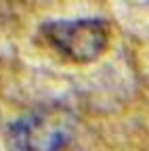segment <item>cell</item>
Returning <instances> with one entry per match:
<instances>
[{
	"label": "cell",
	"mask_w": 149,
	"mask_h": 151,
	"mask_svg": "<svg viewBox=\"0 0 149 151\" xmlns=\"http://www.w3.org/2000/svg\"><path fill=\"white\" fill-rule=\"evenodd\" d=\"M44 42L63 59L71 63H92L109 46V23L97 17L86 19H57L40 27Z\"/></svg>",
	"instance_id": "cell-2"
},
{
	"label": "cell",
	"mask_w": 149,
	"mask_h": 151,
	"mask_svg": "<svg viewBox=\"0 0 149 151\" xmlns=\"http://www.w3.org/2000/svg\"><path fill=\"white\" fill-rule=\"evenodd\" d=\"M76 116L61 103H46L15 118L6 128V151H63Z\"/></svg>",
	"instance_id": "cell-1"
}]
</instances>
